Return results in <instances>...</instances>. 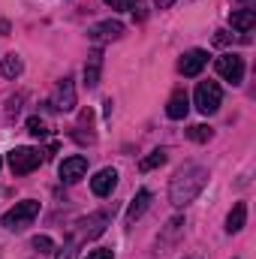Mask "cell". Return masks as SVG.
<instances>
[{
    "label": "cell",
    "mask_w": 256,
    "mask_h": 259,
    "mask_svg": "<svg viewBox=\"0 0 256 259\" xmlns=\"http://www.w3.org/2000/svg\"><path fill=\"white\" fill-rule=\"evenodd\" d=\"M205 184H208V169L199 163H187L175 172V178L169 184V202L175 208H184L205 190Z\"/></svg>",
    "instance_id": "1"
},
{
    "label": "cell",
    "mask_w": 256,
    "mask_h": 259,
    "mask_svg": "<svg viewBox=\"0 0 256 259\" xmlns=\"http://www.w3.org/2000/svg\"><path fill=\"white\" fill-rule=\"evenodd\" d=\"M106 223H109V211H100V214H91V217L78 220V223L72 226V232H69L66 250L58 259H75V247H78L81 241H91V238L103 235V232H106Z\"/></svg>",
    "instance_id": "2"
},
{
    "label": "cell",
    "mask_w": 256,
    "mask_h": 259,
    "mask_svg": "<svg viewBox=\"0 0 256 259\" xmlns=\"http://www.w3.org/2000/svg\"><path fill=\"white\" fill-rule=\"evenodd\" d=\"M39 214V202L36 199H24V202H15V208H9L3 217H0V226L9 229V232H21L27 229Z\"/></svg>",
    "instance_id": "3"
},
{
    "label": "cell",
    "mask_w": 256,
    "mask_h": 259,
    "mask_svg": "<svg viewBox=\"0 0 256 259\" xmlns=\"http://www.w3.org/2000/svg\"><path fill=\"white\" fill-rule=\"evenodd\" d=\"M193 103H196V109L202 112V115H214L217 109H220V103H223V91H220V84L217 81H199L196 84V94H193Z\"/></svg>",
    "instance_id": "4"
},
{
    "label": "cell",
    "mask_w": 256,
    "mask_h": 259,
    "mask_svg": "<svg viewBox=\"0 0 256 259\" xmlns=\"http://www.w3.org/2000/svg\"><path fill=\"white\" fill-rule=\"evenodd\" d=\"M42 160H46V157H42V151H36V148H15V151L9 154V169H12V175H30L33 169H39Z\"/></svg>",
    "instance_id": "5"
},
{
    "label": "cell",
    "mask_w": 256,
    "mask_h": 259,
    "mask_svg": "<svg viewBox=\"0 0 256 259\" xmlns=\"http://www.w3.org/2000/svg\"><path fill=\"white\" fill-rule=\"evenodd\" d=\"M49 106H52L55 112H72V106H75V84H72V78L58 81V88H55Z\"/></svg>",
    "instance_id": "6"
},
{
    "label": "cell",
    "mask_w": 256,
    "mask_h": 259,
    "mask_svg": "<svg viewBox=\"0 0 256 259\" xmlns=\"http://www.w3.org/2000/svg\"><path fill=\"white\" fill-rule=\"evenodd\" d=\"M217 72L226 78V81H232V84H241V78H244V61L238 58V55H223V58H217Z\"/></svg>",
    "instance_id": "7"
},
{
    "label": "cell",
    "mask_w": 256,
    "mask_h": 259,
    "mask_svg": "<svg viewBox=\"0 0 256 259\" xmlns=\"http://www.w3.org/2000/svg\"><path fill=\"white\" fill-rule=\"evenodd\" d=\"M84 172H88V157H81V154L66 157L64 163H61V169H58L61 181H66V184H75L78 178H84Z\"/></svg>",
    "instance_id": "8"
},
{
    "label": "cell",
    "mask_w": 256,
    "mask_h": 259,
    "mask_svg": "<svg viewBox=\"0 0 256 259\" xmlns=\"http://www.w3.org/2000/svg\"><path fill=\"white\" fill-rule=\"evenodd\" d=\"M205 64H208V52H205V49H190V52L178 61V69H181V75L193 78V75H199V72L205 69Z\"/></svg>",
    "instance_id": "9"
},
{
    "label": "cell",
    "mask_w": 256,
    "mask_h": 259,
    "mask_svg": "<svg viewBox=\"0 0 256 259\" xmlns=\"http://www.w3.org/2000/svg\"><path fill=\"white\" fill-rule=\"evenodd\" d=\"M115 187H118V172H115V169H100V172L91 178L94 196H112Z\"/></svg>",
    "instance_id": "10"
},
{
    "label": "cell",
    "mask_w": 256,
    "mask_h": 259,
    "mask_svg": "<svg viewBox=\"0 0 256 259\" xmlns=\"http://www.w3.org/2000/svg\"><path fill=\"white\" fill-rule=\"evenodd\" d=\"M121 33H124V24H121V21H112V18H109V21H100V24H94V27L88 30V36H91V39H97V42L118 39Z\"/></svg>",
    "instance_id": "11"
},
{
    "label": "cell",
    "mask_w": 256,
    "mask_h": 259,
    "mask_svg": "<svg viewBox=\"0 0 256 259\" xmlns=\"http://www.w3.org/2000/svg\"><path fill=\"white\" fill-rule=\"evenodd\" d=\"M187 112H190V97H187L184 91H175L172 100H169V106H166V115H169L172 121H184Z\"/></svg>",
    "instance_id": "12"
},
{
    "label": "cell",
    "mask_w": 256,
    "mask_h": 259,
    "mask_svg": "<svg viewBox=\"0 0 256 259\" xmlns=\"http://www.w3.org/2000/svg\"><path fill=\"white\" fill-rule=\"evenodd\" d=\"M100 72H103V52H91L88 64H84V84L97 88L100 84Z\"/></svg>",
    "instance_id": "13"
},
{
    "label": "cell",
    "mask_w": 256,
    "mask_h": 259,
    "mask_svg": "<svg viewBox=\"0 0 256 259\" xmlns=\"http://www.w3.org/2000/svg\"><path fill=\"white\" fill-rule=\"evenodd\" d=\"M148 205H151V190H139L136 199L130 202V208H127V223H136V220L148 211Z\"/></svg>",
    "instance_id": "14"
},
{
    "label": "cell",
    "mask_w": 256,
    "mask_h": 259,
    "mask_svg": "<svg viewBox=\"0 0 256 259\" xmlns=\"http://www.w3.org/2000/svg\"><path fill=\"white\" fill-rule=\"evenodd\" d=\"M229 24L235 27V30H241V33H247V30H253V24H256V9H238V12H232L229 15Z\"/></svg>",
    "instance_id": "15"
},
{
    "label": "cell",
    "mask_w": 256,
    "mask_h": 259,
    "mask_svg": "<svg viewBox=\"0 0 256 259\" xmlns=\"http://www.w3.org/2000/svg\"><path fill=\"white\" fill-rule=\"evenodd\" d=\"M244 223H247V205L238 202V205L229 211V217H226V232H229V235H232V232H241Z\"/></svg>",
    "instance_id": "16"
},
{
    "label": "cell",
    "mask_w": 256,
    "mask_h": 259,
    "mask_svg": "<svg viewBox=\"0 0 256 259\" xmlns=\"http://www.w3.org/2000/svg\"><path fill=\"white\" fill-rule=\"evenodd\" d=\"M21 69H24V64H21L18 55H6V58L0 61V72H3V78H18Z\"/></svg>",
    "instance_id": "17"
},
{
    "label": "cell",
    "mask_w": 256,
    "mask_h": 259,
    "mask_svg": "<svg viewBox=\"0 0 256 259\" xmlns=\"http://www.w3.org/2000/svg\"><path fill=\"white\" fill-rule=\"evenodd\" d=\"M166 160H169V151H166V148H157V151H151V154H148V157L139 163V169H142V172H151V169L163 166Z\"/></svg>",
    "instance_id": "18"
},
{
    "label": "cell",
    "mask_w": 256,
    "mask_h": 259,
    "mask_svg": "<svg viewBox=\"0 0 256 259\" xmlns=\"http://www.w3.org/2000/svg\"><path fill=\"white\" fill-rule=\"evenodd\" d=\"M27 133H30L33 139H46V136H49V124H46L42 118H27Z\"/></svg>",
    "instance_id": "19"
},
{
    "label": "cell",
    "mask_w": 256,
    "mask_h": 259,
    "mask_svg": "<svg viewBox=\"0 0 256 259\" xmlns=\"http://www.w3.org/2000/svg\"><path fill=\"white\" fill-rule=\"evenodd\" d=\"M187 136H190L193 142H208V139H211V127H205V124H196V127L187 130Z\"/></svg>",
    "instance_id": "20"
},
{
    "label": "cell",
    "mask_w": 256,
    "mask_h": 259,
    "mask_svg": "<svg viewBox=\"0 0 256 259\" xmlns=\"http://www.w3.org/2000/svg\"><path fill=\"white\" fill-rule=\"evenodd\" d=\"M33 247H36L39 253H55V241H52L49 235H36V238H33Z\"/></svg>",
    "instance_id": "21"
},
{
    "label": "cell",
    "mask_w": 256,
    "mask_h": 259,
    "mask_svg": "<svg viewBox=\"0 0 256 259\" xmlns=\"http://www.w3.org/2000/svg\"><path fill=\"white\" fill-rule=\"evenodd\" d=\"M181 226H184V220H181V217H175V220H169V226H166V235H163V241H169V238H175V235L181 232Z\"/></svg>",
    "instance_id": "22"
},
{
    "label": "cell",
    "mask_w": 256,
    "mask_h": 259,
    "mask_svg": "<svg viewBox=\"0 0 256 259\" xmlns=\"http://www.w3.org/2000/svg\"><path fill=\"white\" fill-rule=\"evenodd\" d=\"M84 259H115V253H112V247H97V250H88Z\"/></svg>",
    "instance_id": "23"
},
{
    "label": "cell",
    "mask_w": 256,
    "mask_h": 259,
    "mask_svg": "<svg viewBox=\"0 0 256 259\" xmlns=\"http://www.w3.org/2000/svg\"><path fill=\"white\" fill-rule=\"evenodd\" d=\"M106 6H112L115 12H127L133 9V0H106Z\"/></svg>",
    "instance_id": "24"
},
{
    "label": "cell",
    "mask_w": 256,
    "mask_h": 259,
    "mask_svg": "<svg viewBox=\"0 0 256 259\" xmlns=\"http://www.w3.org/2000/svg\"><path fill=\"white\" fill-rule=\"evenodd\" d=\"M88 121H91V112H81V121H78V130L84 127V124H88ZM75 139H78V142H84V133H75ZM88 139H91V142H94V136H91V133H88Z\"/></svg>",
    "instance_id": "25"
},
{
    "label": "cell",
    "mask_w": 256,
    "mask_h": 259,
    "mask_svg": "<svg viewBox=\"0 0 256 259\" xmlns=\"http://www.w3.org/2000/svg\"><path fill=\"white\" fill-rule=\"evenodd\" d=\"M18 112H21V97H12L9 100V118H15Z\"/></svg>",
    "instance_id": "26"
},
{
    "label": "cell",
    "mask_w": 256,
    "mask_h": 259,
    "mask_svg": "<svg viewBox=\"0 0 256 259\" xmlns=\"http://www.w3.org/2000/svg\"><path fill=\"white\" fill-rule=\"evenodd\" d=\"M154 3H157V6H160V9H169V6H172V3H175V0H154Z\"/></svg>",
    "instance_id": "27"
},
{
    "label": "cell",
    "mask_w": 256,
    "mask_h": 259,
    "mask_svg": "<svg viewBox=\"0 0 256 259\" xmlns=\"http://www.w3.org/2000/svg\"><path fill=\"white\" fill-rule=\"evenodd\" d=\"M187 259H199V256H187Z\"/></svg>",
    "instance_id": "28"
},
{
    "label": "cell",
    "mask_w": 256,
    "mask_h": 259,
    "mask_svg": "<svg viewBox=\"0 0 256 259\" xmlns=\"http://www.w3.org/2000/svg\"><path fill=\"white\" fill-rule=\"evenodd\" d=\"M244 3H250V0H244Z\"/></svg>",
    "instance_id": "29"
},
{
    "label": "cell",
    "mask_w": 256,
    "mask_h": 259,
    "mask_svg": "<svg viewBox=\"0 0 256 259\" xmlns=\"http://www.w3.org/2000/svg\"><path fill=\"white\" fill-rule=\"evenodd\" d=\"M0 163H3V160H0Z\"/></svg>",
    "instance_id": "30"
}]
</instances>
